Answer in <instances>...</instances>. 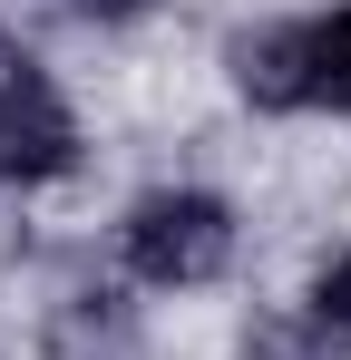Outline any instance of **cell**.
I'll return each mask as SVG.
<instances>
[{"mask_svg": "<svg viewBox=\"0 0 351 360\" xmlns=\"http://www.w3.org/2000/svg\"><path fill=\"white\" fill-rule=\"evenodd\" d=\"M225 68L244 88V108H264V117H351V0L244 30Z\"/></svg>", "mask_w": 351, "mask_h": 360, "instance_id": "6da1fadb", "label": "cell"}, {"mask_svg": "<svg viewBox=\"0 0 351 360\" xmlns=\"http://www.w3.org/2000/svg\"><path fill=\"white\" fill-rule=\"evenodd\" d=\"M68 20H98V30H117V20H147L156 0H58Z\"/></svg>", "mask_w": 351, "mask_h": 360, "instance_id": "8992f818", "label": "cell"}, {"mask_svg": "<svg viewBox=\"0 0 351 360\" xmlns=\"http://www.w3.org/2000/svg\"><path fill=\"white\" fill-rule=\"evenodd\" d=\"M39 360H147V321L117 283H78L39 321Z\"/></svg>", "mask_w": 351, "mask_h": 360, "instance_id": "277c9868", "label": "cell"}, {"mask_svg": "<svg viewBox=\"0 0 351 360\" xmlns=\"http://www.w3.org/2000/svg\"><path fill=\"white\" fill-rule=\"evenodd\" d=\"M302 351L312 360H351V243L312 263L302 283Z\"/></svg>", "mask_w": 351, "mask_h": 360, "instance_id": "5b68a950", "label": "cell"}, {"mask_svg": "<svg viewBox=\"0 0 351 360\" xmlns=\"http://www.w3.org/2000/svg\"><path fill=\"white\" fill-rule=\"evenodd\" d=\"M244 253V224L215 185H147L117 214V263L137 292H215Z\"/></svg>", "mask_w": 351, "mask_h": 360, "instance_id": "7a4b0ae2", "label": "cell"}, {"mask_svg": "<svg viewBox=\"0 0 351 360\" xmlns=\"http://www.w3.org/2000/svg\"><path fill=\"white\" fill-rule=\"evenodd\" d=\"M88 166V127L49 88V68L0 30V195H39V185Z\"/></svg>", "mask_w": 351, "mask_h": 360, "instance_id": "3957f363", "label": "cell"}]
</instances>
